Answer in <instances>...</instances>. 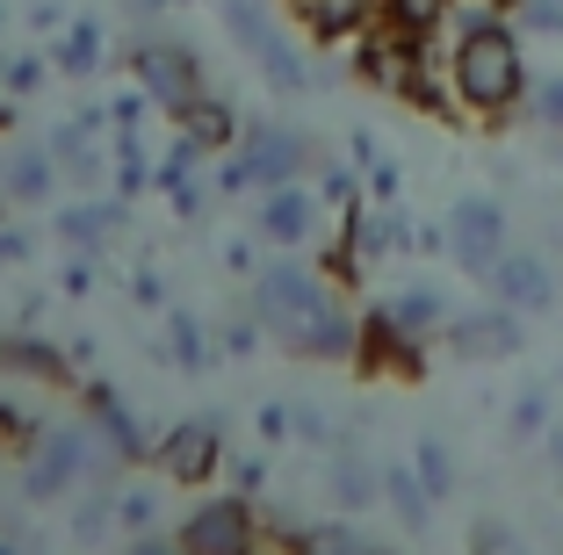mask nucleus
<instances>
[{
	"instance_id": "1",
	"label": "nucleus",
	"mask_w": 563,
	"mask_h": 555,
	"mask_svg": "<svg viewBox=\"0 0 563 555\" xmlns=\"http://www.w3.org/2000/svg\"><path fill=\"white\" fill-rule=\"evenodd\" d=\"M448 87H455V109L477 115V123H506V115L528 109V51H520V22H470L448 44Z\"/></svg>"
},
{
	"instance_id": "2",
	"label": "nucleus",
	"mask_w": 563,
	"mask_h": 555,
	"mask_svg": "<svg viewBox=\"0 0 563 555\" xmlns=\"http://www.w3.org/2000/svg\"><path fill=\"white\" fill-rule=\"evenodd\" d=\"M253 318H261L289 354H303V360H347L354 346H362V325H354V318L332 303L325 281H318L311 267H297V260H282V267L261 275Z\"/></svg>"
},
{
	"instance_id": "3",
	"label": "nucleus",
	"mask_w": 563,
	"mask_h": 555,
	"mask_svg": "<svg viewBox=\"0 0 563 555\" xmlns=\"http://www.w3.org/2000/svg\"><path fill=\"white\" fill-rule=\"evenodd\" d=\"M303 166H311V145L289 123H253L239 159L224 166V188L232 196H246V188H289V180H303Z\"/></svg>"
},
{
	"instance_id": "4",
	"label": "nucleus",
	"mask_w": 563,
	"mask_h": 555,
	"mask_svg": "<svg viewBox=\"0 0 563 555\" xmlns=\"http://www.w3.org/2000/svg\"><path fill=\"white\" fill-rule=\"evenodd\" d=\"M448 260L477 281H492V267L506 260V210L492 196H463L448 210Z\"/></svg>"
},
{
	"instance_id": "5",
	"label": "nucleus",
	"mask_w": 563,
	"mask_h": 555,
	"mask_svg": "<svg viewBox=\"0 0 563 555\" xmlns=\"http://www.w3.org/2000/svg\"><path fill=\"white\" fill-rule=\"evenodd\" d=\"M224 30L239 36V44L261 58V73L282 87V95H297V87H311V73H303V58H297V44L267 22V8H253V0H224Z\"/></svg>"
},
{
	"instance_id": "6",
	"label": "nucleus",
	"mask_w": 563,
	"mask_h": 555,
	"mask_svg": "<svg viewBox=\"0 0 563 555\" xmlns=\"http://www.w3.org/2000/svg\"><path fill=\"white\" fill-rule=\"evenodd\" d=\"M261 541V520H253L246 498H210L181 520V548L188 555H246Z\"/></svg>"
},
{
	"instance_id": "7",
	"label": "nucleus",
	"mask_w": 563,
	"mask_h": 555,
	"mask_svg": "<svg viewBox=\"0 0 563 555\" xmlns=\"http://www.w3.org/2000/svg\"><path fill=\"white\" fill-rule=\"evenodd\" d=\"M520 346H528V325H520L514 303L448 318V354H463V360H514Z\"/></svg>"
},
{
	"instance_id": "8",
	"label": "nucleus",
	"mask_w": 563,
	"mask_h": 555,
	"mask_svg": "<svg viewBox=\"0 0 563 555\" xmlns=\"http://www.w3.org/2000/svg\"><path fill=\"white\" fill-rule=\"evenodd\" d=\"M354 360H362L368 376H405V382H412V376H427V340H412L390 311H368Z\"/></svg>"
},
{
	"instance_id": "9",
	"label": "nucleus",
	"mask_w": 563,
	"mask_h": 555,
	"mask_svg": "<svg viewBox=\"0 0 563 555\" xmlns=\"http://www.w3.org/2000/svg\"><path fill=\"white\" fill-rule=\"evenodd\" d=\"M492 296L498 303H514L520 318H542V311H556V267L542 260V253H514V245H506V260L492 267Z\"/></svg>"
},
{
	"instance_id": "10",
	"label": "nucleus",
	"mask_w": 563,
	"mask_h": 555,
	"mask_svg": "<svg viewBox=\"0 0 563 555\" xmlns=\"http://www.w3.org/2000/svg\"><path fill=\"white\" fill-rule=\"evenodd\" d=\"M137 87H145L159 109L181 115L188 101L202 95V73H196V58H188V51H174V44H145V51H137Z\"/></svg>"
},
{
	"instance_id": "11",
	"label": "nucleus",
	"mask_w": 563,
	"mask_h": 555,
	"mask_svg": "<svg viewBox=\"0 0 563 555\" xmlns=\"http://www.w3.org/2000/svg\"><path fill=\"white\" fill-rule=\"evenodd\" d=\"M217 455H224V441H217L210 419H188V425H174V433L159 441V469L174 476V484H210Z\"/></svg>"
},
{
	"instance_id": "12",
	"label": "nucleus",
	"mask_w": 563,
	"mask_h": 555,
	"mask_svg": "<svg viewBox=\"0 0 563 555\" xmlns=\"http://www.w3.org/2000/svg\"><path fill=\"white\" fill-rule=\"evenodd\" d=\"M87 462H95V447H87V433H80V425L51 433V441L36 447V462H30V498H58V490H66L73 476H95Z\"/></svg>"
},
{
	"instance_id": "13",
	"label": "nucleus",
	"mask_w": 563,
	"mask_h": 555,
	"mask_svg": "<svg viewBox=\"0 0 563 555\" xmlns=\"http://www.w3.org/2000/svg\"><path fill=\"white\" fill-rule=\"evenodd\" d=\"M261 231L275 245H303L318 231V196H303L297 180L289 188H267V210H261Z\"/></svg>"
},
{
	"instance_id": "14",
	"label": "nucleus",
	"mask_w": 563,
	"mask_h": 555,
	"mask_svg": "<svg viewBox=\"0 0 563 555\" xmlns=\"http://www.w3.org/2000/svg\"><path fill=\"white\" fill-rule=\"evenodd\" d=\"M297 15H303L311 36L340 44V36H362L368 22H376V0H297Z\"/></svg>"
},
{
	"instance_id": "15",
	"label": "nucleus",
	"mask_w": 563,
	"mask_h": 555,
	"mask_svg": "<svg viewBox=\"0 0 563 555\" xmlns=\"http://www.w3.org/2000/svg\"><path fill=\"white\" fill-rule=\"evenodd\" d=\"M383 311L398 318L412 340H433V332H448V318H455V311H448V296L433 289V281H412V289H398L390 303H383Z\"/></svg>"
},
{
	"instance_id": "16",
	"label": "nucleus",
	"mask_w": 563,
	"mask_h": 555,
	"mask_svg": "<svg viewBox=\"0 0 563 555\" xmlns=\"http://www.w3.org/2000/svg\"><path fill=\"white\" fill-rule=\"evenodd\" d=\"M448 15H455V0H376V22L419 36V44H433L448 30Z\"/></svg>"
},
{
	"instance_id": "17",
	"label": "nucleus",
	"mask_w": 563,
	"mask_h": 555,
	"mask_svg": "<svg viewBox=\"0 0 563 555\" xmlns=\"http://www.w3.org/2000/svg\"><path fill=\"white\" fill-rule=\"evenodd\" d=\"M0 360L15 376H36V382H73V360H58V346H44V340H8Z\"/></svg>"
},
{
	"instance_id": "18",
	"label": "nucleus",
	"mask_w": 563,
	"mask_h": 555,
	"mask_svg": "<svg viewBox=\"0 0 563 555\" xmlns=\"http://www.w3.org/2000/svg\"><path fill=\"white\" fill-rule=\"evenodd\" d=\"M181 123H188V137H196V145H232V137H239V115L224 109L217 95H196L181 109Z\"/></svg>"
},
{
	"instance_id": "19",
	"label": "nucleus",
	"mask_w": 563,
	"mask_h": 555,
	"mask_svg": "<svg viewBox=\"0 0 563 555\" xmlns=\"http://www.w3.org/2000/svg\"><path fill=\"white\" fill-rule=\"evenodd\" d=\"M289 548H297V555H376L362 534H354V526H340V520H325V526H297V534H289Z\"/></svg>"
},
{
	"instance_id": "20",
	"label": "nucleus",
	"mask_w": 563,
	"mask_h": 555,
	"mask_svg": "<svg viewBox=\"0 0 563 555\" xmlns=\"http://www.w3.org/2000/svg\"><path fill=\"white\" fill-rule=\"evenodd\" d=\"M383 498L398 506L405 526H427V512H433V490L419 484V469H383Z\"/></svg>"
},
{
	"instance_id": "21",
	"label": "nucleus",
	"mask_w": 563,
	"mask_h": 555,
	"mask_svg": "<svg viewBox=\"0 0 563 555\" xmlns=\"http://www.w3.org/2000/svg\"><path fill=\"white\" fill-rule=\"evenodd\" d=\"M87 397H95V425L109 433V447H117V455H137V419L131 411H123L109 390H87Z\"/></svg>"
},
{
	"instance_id": "22",
	"label": "nucleus",
	"mask_w": 563,
	"mask_h": 555,
	"mask_svg": "<svg viewBox=\"0 0 563 555\" xmlns=\"http://www.w3.org/2000/svg\"><path fill=\"white\" fill-rule=\"evenodd\" d=\"M8 196H22V202L51 196V159L44 152H15V159H8Z\"/></svg>"
},
{
	"instance_id": "23",
	"label": "nucleus",
	"mask_w": 563,
	"mask_h": 555,
	"mask_svg": "<svg viewBox=\"0 0 563 555\" xmlns=\"http://www.w3.org/2000/svg\"><path fill=\"white\" fill-rule=\"evenodd\" d=\"M412 469H419V484L433 490V498H448L455 490V455H448L441 441H419V455H412Z\"/></svg>"
},
{
	"instance_id": "24",
	"label": "nucleus",
	"mask_w": 563,
	"mask_h": 555,
	"mask_svg": "<svg viewBox=\"0 0 563 555\" xmlns=\"http://www.w3.org/2000/svg\"><path fill=\"white\" fill-rule=\"evenodd\" d=\"M332 490H340V506H368L383 490V476H368V462H340V469H332Z\"/></svg>"
},
{
	"instance_id": "25",
	"label": "nucleus",
	"mask_w": 563,
	"mask_h": 555,
	"mask_svg": "<svg viewBox=\"0 0 563 555\" xmlns=\"http://www.w3.org/2000/svg\"><path fill=\"white\" fill-rule=\"evenodd\" d=\"M520 36H556L563 44V0H520Z\"/></svg>"
},
{
	"instance_id": "26",
	"label": "nucleus",
	"mask_w": 563,
	"mask_h": 555,
	"mask_svg": "<svg viewBox=\"0 0 563 555\" xmlns=\"http://www.w3.org/2000/svg\"><path fill=\"white\" fill-rule=\"evenodd\" d=\"M528 115H534V123H549V131H563V73H549V80L528 87Z\"/></svg>"
},
{
	"instance_id": "27",
	"label": "nucleus",
	"mask_w": 563,
	"mask_h": 555,
	"mask_svg": "<svg viewBox=\"0 0 563 555\" xmlns=\"http://www.w3.org/2000/svg\"><path fill=\"white\" fill-rule=\"evenodd\" d=\"M95 58H101V30L80 22V30L66 36V51H58V66H66V73H95Z\"/></svg>"
},
{
	"instance_id": "28",
	"label": "nucleus",
	"mask_w": 563,
	"mask_h": 555,
	"mask_svg": "<svg viewBox=\"0 0 563 555\" xmlns=\"http://www.w3.org/2000/svg\"><path fill=\"white\" fill-rule=\"evenodd\" d=\"M514 433L520 441H534V433H549V390H528L514 404Z\"/></svg>"
},
{
	"instance_id": "29",
	"label": "nucleus",
	"mask_w": 563,
	"mask_h": 555,
	"mask_svg": "<svg viewBox=\"0 0 563 555\" xmlns=\"http://www.w3.org/2000/svg\"><path fill=\"white\" fill-rule=\"evenodd\" d=\"M66 231H73L80 245H101L109 231H117V210H73V217H66Z\"/></svg>"
},
{
	"instance_id": "30",
	"label": "nucleus",
	"mask_w": 563,
	"mask_h": 555,
	"mask_svg": "<svg viewBox=\"0 0 563 555\" xmlns=\"http://www.w3.org/2000/svg\"><path fill=\"white\" fill-rule=\"evenodd\" d=\"M174 360H188V368H202V360H210V354H202V332L188 325V318L174 325Z\"/></svg>"
},
{
	"instance_id": "31",
	"label": "nucleus",
	"mask_w": 563,
	"mask_h": 555,
	"mask_svg": "<svg viewBox=\"0 0 563 555\" xmlns=\"http://www.w3.org/2000/svg\"><path fill=\"white\" fill-rule=\"evenodd\" d=\"M117 512H123V526H137V534H145V526H152V520H159V506H152L145 490H131V498H123V506H117Z\"/></svg>"
},
{
	"instance_id": "32",
	"label": "nucleus",
	"mask_w": 563,
	"mask_h": 555,
	"mask_svg": "<svg viewBox=\"0 0 563 555\" xmlns=\"http://www.w3.org/2000/svg\"><path fill=\"white\" fill-rule=\"evenodd\" d=\"M368 188H376V202H398V166H390V159H368Z\"/></svg>"
},
{
	"instance_id": "33",
	"label": "nucleus",
	"mask_w": 563,
	"mask_h": 555,
	"mask_svg": "<svg viewBox=\"0 0 563 555\" xmlns=\"http://www.w3.org/2000/svg\"><path fill=\"white\" fill-rule=\"evenodd\" d=\"M318 188H325V202H354V174H347V166H332Z\"/></svg>"
},
{
	"instance_id": "34",
	"label": "nucleus",
	"mask_w": 563,
	"mask_h": 555,
	"mask_svg": "<svg viewBox=\"0 0 563 555\" xmlns=\"http://www.w3.org/2000/svg\"><path fill=\"white\" fill-rule=\"evenodd\" d=\"M246 555H297V548H289V541H267V534H261V541H253Z\"/></svg>"
},
{
	"instance_id": "35",
	"label": "nucleus",
	"mask_w": 563,
	"mask_h": 555,
	"mask_svg": "<svg viewBox=\"0 0 563 555\" xmlns=\"http://www.w3.org/2000/svg\"><path fill=\"white\" fill-rule=\"evenodd\" d=\"M549 455H556V469H563V425H549Z\"/></svg>"
},
{
	"instance_id": "36",
	"label": "nucleus",
	"mask_w": 563,
	"mask_h": 555,
	"mask_svg": "<svg viewBox=\"0 0 563 555\" xmlns=\"http://www.w3.org/2000/svg\"><path fill=\"white\" fill-rule=\"evenodd\" d=\"M137 555H188V548H159V541H137Z\"/></svg>"
},
{
	"instance_id": "37",
	"label": "nucleus",
	"mask_w": 563,
	"mask_h": 555,
	"mask_svg": "<svg viewBox=\"0 0 563 555\" xmlns=\"http://www.w3.org/2000/svg\"><path fill=\"white\" fill-rule=\"evenodd\" d=\"M8 123H15V109H8V101H0V131H8Z\"/></svg>"
}]
</instances>
